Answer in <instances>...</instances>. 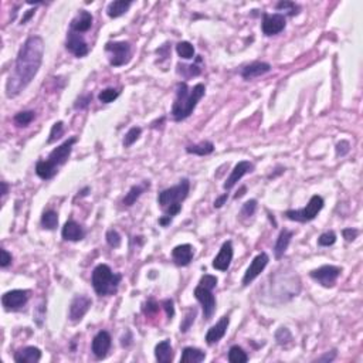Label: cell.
<instances>
[{"label":"cell","mask_w":363,"mask_h":363,"mask_svg":"<svg viewBox=\"0 0 363 363\" xmlns=\"http://www.w3.org/2000/svg\"><path fill=\"white\" fill-rule=\"evenodd\" d=\"M44 57V41L40 36L29 37L19 50L16 58L13 73L6 83V95L9 98H15L37 76Z\"/></svg>","instance_id":"cell-1"},{"label":"cell","mask_w":363,"mask_h":363,"mask_svg":"<svg viewBox=\"0 0 363 363\" xmlns=\"http://www.w3.org/2000/svg\"><path fill=\"white\" fill-rule=\"evenodd\" d=\"M206 87L203 84H196L193 88H189L186 83H179L176 88V98L172 106V116L176 122H180L189 118L196 108L197 102L204 97Z\"/></svg>","instance_id":"cell-2"},{"label":"cell","mask_w":363,"mask_h":363,"mask_svg":"<svg viewBox=\"0 0 363 363\" xmlns=\"http://www.w3.org/2000/svg\"><path fill=\"white\" fill-rule=\"evenodd\" d=\"M122 280L121 274H115L106 264H99L94 268L91 284L94 287V291L99 296L113 295L118 289V285Z\"/></svg>","instance_id":"cell-3"},{"label":"cell","mask_w":363,"mask_h":363,"mask_svg":"<svg viewBox=\"0 0 363 363\" xmlns=\"http://www.w3.org/2000/svg\"><path fill=\"white\" fill-rule=\"evenodd\" d=\"M190 182L188 179H182L176 186L169 189L162 190L158 196V203L160 207L166 209L172 204L182 203L186 197L189 196Z\"/></svg>","instance_id":"cell-4"},{"label":"cell","mask_w":363,"mask_h":363,"mask_svg":"<svg viewBox=\"0 0 363 363\" xmlns=\"http://www.w3.org/2000/svg\"><path fill=\"white\" fill-rule=\"evenodd\" d=\"M324 204H325L324 199L315 195V196L311 197V200L304 209H301V210H287L285 216H287V219L292 220V221L307 223V221H311V220L317 217L318 213L322 210Z\"/></svg>","instance_id":"cell-5"},{"label":"cell","mask_w":363,"mask_h":363,"mask_svg":"<svg viewBox=\"0 0 363 363\" xmlns=\"http://www.w3.org/2000/svg\"><path fill=\"white\" fill-rule=\"evenodd\" d=\"M105 51L109 54V64L112 67H121L128 64L132 57V47L128 41H108Z\"/></svg>","instance_id":"cell-6"},{"label":"cell","mask_w":363,"mask_h":363,"mask_svg":"<svg viewBox=\"0 0 363 363\" xmlns=\"http://www.w3.org/2000/svg\"><path fill=\"white\" fill-rule=\"evenodd\" d=\"M340 272H342V268L336 265H322L317 270L311 271L310 277L314 281H317L318 284H321L322 287L331 288L335 285Z\"/></svg>","instance_id":"cell-7"},{"label":"cell","mask_w":363,"mask_h":363,"mask_svg":"<svg viewBox=\"0 0 363 363\" xmlns=\"http://www.w3.org/2000/svg\"><path fill=\"white\" fill-rule=\"evenodd\" d=\"M287 26V19L285 16L281 13H274V15H268L264 13L263 15V23H261V30L267 37L275 36L285 29Z\"/></svg>","instance_id":"cell-8"},{"label":"cell","mask_w":363,"mask_h":363,"mask_svg":"<svg viewBox=\"0 0 363 363\" xmlns=\"http://www.w3.org/2000/svg\"><path fill=\"white\" fill-rule=\"evenodd\" d=\"M195 296H196L197 301L202 304L204 319L210 321L214 311H216V298L213 295L212 289H207V288L202 287V285H197L195 288Z\"/></svg>","instance_id":"cell-9"},{"label":"cell","mask_w":363,"mask_h":363,"mask_svg":"<svg viewBox=\"0 0 363 363\" xmlns=\"http://www.w3.org/2000/svg\"><path fill=\"white\" fill-rule=\"evenodd\" d=\"M91 305H92V301L87 295H77L76 298L71 301V304H70L68 319L71 322H74V324L80 322L85 317V314L90 311Z\"/></svg>","instance_id":"cell-10"},{"label":"cell","mask_w":363,"mask_h":363,"mask_svg":"<svg viewBox=\"0 0 363 363\" xmlns=\"http://www.w3.org/2000/svg\"><path fill=\"white\" fill-rule=\"evenodd\" d=\"M29 301L27 289H13L2 296V304L6 311H19Z\"/></svg>","instance_id":"cell-11"},{"label":"cell","mask_w":363,"mask_h":363,"mask_svg":"<svg viewBox=\"0 0 363 363\" xmlns=\"http://www.w3.org/2000/svg\"><path fill=\"white\" fill-rule=\"evenodd\" d=\"M268 261H270L268 254H267V253H260L257 257L251 261V264H250L247 271L244 274V277H243V285L246 287V285H249V284H251L253 281L256 280L258 275L264 271V268L267 267V264H268Z\"/></svg>","instance_id":"cell-12"},{"label":"cell","mask_w":363,"mask_h":363,"mask_svg":"<svg viewBox=\"0 0 363 363\" xmlns=\"http://www.w3.org/2000/svg\"><path fill=\"white\" fill-rule=\"evenodd\" d=\"M111 343H112V339H111V335L106 332V331H99L94 339H92V343H91V350L94 356L97 359H104L109 349H111Z\"/></svg>","instance_id":"cell-13"},{"label":"cell","mask_w":363,"mask_h":363,"mask_svg":"<svg viewBox=\"0 0 363 363\" xmlns=\"http://www.w3.org/2000/svg\"><path fill=\"white\" fill-rule=\"evenodd\" d=\"M77 142L76 136L67 139L66 142L60 146H57L54 151H51V153L48 155V160L53 162L55 166H60V165H64L67 162V159L70 158L71 155V151H73V146Z\"/></svg>","instance_id":"cell-14"},{"label":"cell","mask_w":363,"mask_h":363,"mask_svg":"<svg viewBox=\"0 0 363 363\" xmlns=\"http://www.w3.org/2000/svg\"><path fill=\"white\" fill-rule=\"evenodd\" d=\"M66 48L70 53H73L76 57H85L88 54V44L84 40V37L78 33L74 31H68L67 43H66Z\"/></svg>","instance_id":"cell-15"},{"label":"cell","mask_w":363,"mask_h":363,"mask_svg":"<svg viewBox=\"0 0 363 363\" xmlns=\"http://www.w3.org/2000/svg\"><path fill=\"white\" fill-rule=\"evenodd\" d=\"M253 169H254V165H253L251 162H249V160H241V162H238V163L234 166V169L231 170L230 176L227 177V180L224 182L223 188L226 190H230L231 188H234L235 183L240 180L244 174L253 172Z\"/></svg>","instance_id":"cell-16"},{"label":"cell","mask_w":363,"mask_h":363,"mask_svg":"<svg viewBox=\"0 0 363 363\" xmlns=\"http://www.w3.org/2000/svg\"><path fill=\"white\" fill-rule=\"evenodd\" d=\"M233 260V244L231 241H226L220 249L217 257L213 260V268L219 271H227Z\"/></svg>","instance_id":"cell-17"},{"label":"cell","mask_w":363,"mask_h":363,"mask_svg":"<svg viewBox=\"0 0 363 363\" xmlns=\"http://www.w3.org/2000/svg\"><path fill=\"white\" fill-rule=\"evenodd\" d=\"M228 325H230V318L226 315V317L221 318L216 325H213L212 328L207 331V333H206V343L212 346V345H216L219 340L223 339L227 332Z\"/></svg>","instance_id":"cell-18"},{"label":"cell","mask_w":363,"mask_h":363,"mask_svg":"<svg viewBox=\"0 0 363 363\" xmlns=\"http://www.w3.org/2000/svg\"><path fill=\"white\" fill-rule=\"evenodd\" d=\"M92 15L87 10H80V13L71 20L70 24V31H74L78 34H83L90 30L91 26H92Z\"/></svg>","instance_id":"cell-19"},{"label":"cell","mask_w":363,"mask_h":363,"mask_svg":"<svg viewBox=\"0 0 363 363\" xmlns=\"http://www.w3.org/2000/svg\"><path fill=\"white\" fill-rule=\"evenodd\" d=\"M61 235L66 241H80L85 237V231L77 221L68 220L61 230Z\"/></svg>","instance_id":"cell-20"},{"label":"cell","mask_w":363,"mask_h":363,"mask_svg":"<svg viewBox=\"0 0 363 363\" xmlns=\"http://www.w3.org/2000/svg\"><path fill=\"white\" fill-rule=\"evenodd\" d=\"M271 70V66L268 63H263V61H256V63H251L249 66L241 70V77L244 80H254L257 77H261L267 74L268 71Z\"/></svg>","instance_id":"cell-21"},{"label":"cell","mask_w":363,"mask_h":363,"mask_svg":"<svg viewBox=\"0 0 363 363\" xmlns=\"http://www.w3.org/2000/svg\"><path fill=\"white\" fill-rule=\"evenodd\" d=\"M172 257L173 261L177 265H189L190 261L193 260V247L190 244H180V246H176L172 250Z\"/></svg>","instance_id":"cell-22"},{"label":"cell","mask_w":363,"mask_h":363,"mask_svg":"<svg viewBox=\"0 0 363 363\" xmlns=\"http://www.w3.org/2000/svg\"><path fill=\"white\" fill-rule=\"evenodd\" d=\"M41 359V350L36 346H27L15 353V362L17 363H37Z\"/></svg>","instance_id":"cell-23"},{"label":"cell","mask_w":363,"mask_h":363,"mask_svg":"<svg viewBox=\"0 0 363 363\" xmlns=\"http://www.w3.org/2000/svg\"><path fill=\"white\" fill-rule=\"evenodd\" d=\"M155 357L159 363H169L173 360V349L170 340H162L155 346Z\"/></svg>","instance_id":"cell-24"},{"label":"cell","mask_w":363,"mask_h":363,"mask_svg":"<svg viewBox=\"0 0 363 363\" xmlns=\"http://www.w3.org/2000/svg\"><path fill=\"white\" fill-rule=\"evenodd\" d=\"M292 235H294V233L289 231V230H287V228L281 230L280 235H278V238H277V241H275V246H274V254H275V258L280 260V258L285 254V251L288 250V246H289V243H291Z\"/></svg>","instance_id":"cell-25"},{"label":"cell","mask_w":363,"mask_h":363,"mask_svg":"<svg viewBox=\"0 0 363 363\" xmlns=\"http://www.w3.org/2000/svg\"><path fill=\"white\" fill-rule=\"evenodd\" d=\"M57 169H58V166H55L53 162L45 159V160H38L37 162L36 173H37L38 177H41L44 180H48V179H51V177H54L57 174V172H58Z\"/></svg>","instance_id":"cell-26"},{"label":"cell","mask_w":363,"mask_h":363,"mask_svg":"<svg viewBox=\"0 0 363 363\" xmlns=\"http://www.w3.org/2000/svg\"><path fill=\"white\" fill-rule=\"evenodd\" d=\"M132 2L131 0H115L112 3L108 5L106 8V15L109 16L111 19H116V17H121L122 15H125L128 12V9L131 8Z\"/></svg>","instance_id":"cell-27"},{"label":"cell","mask_w":363,"mask_h":363,"mask_svg":"<svg viewBox=\"0 0 363 363\" xmlns=\"http://www.w3.org/2000/svg\"><path fill=\"white\" fill-rule=\"evenodd\" d=\"M204 359H206V353H204L203 350L197 348H192V346L183 349L180 356L182 363H200L203 362Z\"/></svg>","instance_id":"cell-28"},{"label":"cell","mask_w":363,"mask_h":363,"mask_svg":"<svg viewBox=\"0 0 363 363\" xmlns=\"http://www.w3.org/2000/svg\"><path fill=\"white\" fill-rule=\"evenodd\" d=\"M146 188H149V182H145L144 186H141V185L132 186V188L129 189L128 193L125 195L124 200H122L124 206H127V207H131V206H134L136 200H138L139 197L142 196V193H144Z\"/></svg>","instance_id":"cell-29"},{"label":"cell","mask_w":363,"mask_h":363,"mask_svg":"<svg viewBox=\"0 0 363 363\" xmlns=\"http://www.w3.org/2000/svg\"><path fill=\"white\" fill-rule=\"evenodd\" d=\"M213 151H214V145H213V142H209V141H204V142H200V144L186 146V152H188V153L197 155V156L210 155Z\"/></svg>","instance_id":"cell-30"},{"label":"cell","mask_w":363,"mask_h":363,"mask_svg":"<svg viewBox=\"0 0 363 363\" xmlns=\"http://www.w3.org/2000/svg\"><path fill=\"white\" fill-rule=\"evenodd\" d=\"M41 226L45 230H54L58 226V214L54 210H45L41 216Z\"/></svg>","instance_id":"cell-31"},{"label":"cell","mask_w":363,"mask_h":363,"mask_svg":"<svg viewBox=\"0 0 363 363\" xmlns=\"http://www.w3.org/2000/svg\"><path fill=\"white\" fill-rule=\"evenodd\" d=\"M249 360L247 353L240 346H231L228 350V362L231 363H246Z\"/></svg>","instance_id":"cell-32"},{"label":"cell","mask_w":363,"mask_h":363,"mask_svg":"<svg viewBox=\"0 0 363 363\" xmlns=\"http://www.w3.org/2000/svg\"><path fill=\"white\" fill-rule=\"evenodd\" d=\"M176 51L179 54V57L185 60H190L195 57V47L190 44L189 41H180L176 45Z\"/></svg>","instance_id":"cell-33"},{"label":"cell","mask_w":363,"mask_h":363,"mask_svg":"<svg viewBox=\"0 0 363 363\" xmlns=\"http://www.w3.org/2000/svg\"><path fill=\"white\" fill-rule=\"evenodd\" d=\"M36 118V113L34 111H22V112L16 113L13 121L17 127H27L30 125L33 119Z\"/></svg>","instance_id":"cell-34"},{"label":"cell","mask_w":363,"mask_h":363,"mask_svg":"<svg viewBox=\"0 0 363 363\" xmlns=\"http://www.w3.org/2000/svg\"><path fill=\"white\" fill-rule=\"evenodd\" d=\"M196 315H197L196 308H189V310L186 311V315H185V318H183V321H182L180 324L182 333H186L189 331L190 326L193 325V322H195V319H196Z\"/></svg>","instance_id":"cell-35"},{"label":"cell","mask_w":363,"mask_h":363,"mask_svg":"<svg viewBox=\"0 0 363 363\" xmlns=\"http://www.w3.org/2000/svg\"><path fill=\"white\" fill-rule=\"evenodd\" d=\"M119 97V91L115 88H105L98 94V99L102 104H109Z\"/></svg>","instance_id":"cell-36"},{"label":"cell","mask_w":363,"mask_h":363,"mask_svg":"<svg viewBox=\"0 0 363 363\" xmlns=\"http://www.w3.org/2000/svg\"><path fill=\"white\" fill-rule=\"evenodd\" d=\"M142 134V129L139 128V127H134V128H131L125 134V138H124V146L125 148H129L131 145H134L139 139V136Z\"/></svg>","instance_id":"cell-37"},{"label":"cell","mask_w":363,"mask_h":363,"mask_svg":"<svg viewBox=\"0 0 363 363\" xmlns=\"http://www.w3.org/2000/svg\"><path fill=\"white\" fill-rule=\"evenodd\" d=\"M64 134V124L61 121L55 122L53 125V128L50 131V136H48V139H47V144H53L55 142L57 139H60L61 136Z\"/></svg>","instance_id":"cell-38"},{"label":"cell","mask_w":363,"mask_h":363,"mask_svg":"<svg viewBox=\"0 0 363 363\" xmlns=\"http://www.w3.org/2000/svg\"><path fill=\"white\" fill-rule=\"evenodd\" d=\"M275 339L278 342V345L287 346L288 343H291V340H292V335H291L289 329H287V328H280L277 331V333H275Z\"/></svg>","instance_id":"cell-39"},{"label":"cell","mask_w":363,"mask_h":363,"mask_svg":"<svg viewBox=\"0 0 363 363\" xmlns=\"http://www.w3.org/2000/svg\"><path fill=\"white\" fill-rule=\"evenodd\" d=\"M177 73L182 74V76H185L186 78H189V77H196L199 76L200 73H202V70L197 67V66H177Z\"/></svg>","instance_id":"cell-40"},{"label":"cell","mask_w":363,"mask_h":363,"mask_svg":"<svg viewBox=\"0 0 363 363\" xmlns=\"http://www.w3.org/2000/svg\"><path fill=\"white\" fill-rule=\"evenodd\" d=\"M335 243H336V234L333 231L322 233L318 238V246H321V247H329V246H333Z\"/></svg>","instance_id":"cell-41"},{"label":"cell","mask_w":363,"mask_h":363,"mask_svg":"<svg viewBox=\"0 0 363 363\" xmlns=\"http://www.w3.org/2000/svg\"><path fill=\"white\" fill-rule=\"evenodd\" d=\"M105 238L108 246L112 247V249H118L121 246V235H119V233L116 230H108Z\"/></svg>","instance_id":"cell-42"},{"label":"cell","mask_w":363,"mask_h":363,"mask_svg":"<svg viewBox=\"0 0 363 363\" xmlns=\"http://www.w3.org/2000/svg\"><path fill=\"white\" fill-rule=\"evenodd\" d=\"M257 210V200H249V202H246V203L243 204L241 207V216L243 217H251L254 213Z\"/></svg>","instance_id":"cell-43"},{"label":"cell","mask_w":363,"mask_h":363,"mask_svg":"<svg viewBox=\"0 0 363 363\" xmlns=\"http://www.w3.org/2000/svg\"><path fill=\"white\" fill-rule=\"evenodd\" d=\"M199 285L207 288V289H214V288L217 287V278H216L214 275L206 274V275H203V277L200 278V284H199Z\"/></svg>","instance_id":"cell-44"},{"label":"cell","mask_w":363,"mask_h":363,"mask_svg":"<svg viewBox=\"0 0 363 363\" xmlns=\"http://www.w3.org/2000/svg\"><path fill=\"white\" fill-rule=\"evenodd\" d=\"M275 9H277V10H288V12H289V16H294L298 13L296 10L299 8H298L295 3H292V2H280V3H277Z\"/></svg>","instance_id":"cell-45"},{"label":"cell","mask_w":363,"mask_h":363,"mask_svg":"<svg viewBox=\"0 0 363 363\" xmlns=\"http://www.w3.org/2000/svg\"><path fill=\"white\" fill-rule=\"evenodd\" d=\"M349 151H350V144L348 141H340L336 144V155L338 156H345V155H348Z\"/></svg>","instance_id":"cell-46"},{"label":"cell","mask_w":363,"mask_h":363,"mask_svg":"<svg viewBox=\"0 0 363 363\" xmlns=\"http://www.w3.org/2000/svg\"><path fill=\"white\" fill-rule=\"evenodd\" d=\"M0 254H2V260H0V267L2 268H6V267L12 264V254L8 253V250L2 249L0 250Z\"/></svg>","instance_id":"cell-47"},{"label":"cell","mask_w":363,"mask_h":363,"mask_svg":"<svg viewBox=\"0 0 363 363\" xmlns=\"http://www.w3.org/2000/svg\"><path fill=\"white\" fill-rule=\"evenodd\" d=\"M342 234H343V238L346 240V241H353L356 237L359 235V230H356V228H343V231H342Z\"/></svg>","instance_id":"cell-48"},{"label":"cell","mask_w":363,"mask_h":363,"mask_svg":"<svg viewBox=\"0 0 363 363\" xmlns=\"http://www.w3.org/2000/svg\"><path fill=\"white\" fill-rule=\"evenodd\" d=\"M159 311V305L153 299H149L148 302L145 304L144 307V312L146 315H151V314H156Z\"/></svg>","instance_id":"cell-49"},{"label":"cell","mask_w":363,"mask_h":363,"mask_svg":"<svg viewBox=\"0 0 363 363\" xmlns=\"http://www.w3.org/2000/svg\"><path fill=\"white\" fill-rule=\"evenodd\" d=\"M162 305H163V308H165V311H166L167 318H169V319H172V318L174 317L173 301H172V299H165V301L162 302Z\"/></svg>","instance_id":"cell-50"},{"label":"cell","mask_w":363,"mask_h":363,"mask_svg":"<svg viewBox=\"0 0 363 363\" xmlns=\"http://www.w3.org/2000/svg\"><path fill=\"white\" fill-rule=\"evenodd\" d=\"M91 99H92V95H91V94L85 95V97H81V98L77 101V104L74 105V108H76V109H83V108H85V106L90 104Z\"/></svg>","instance_id":"cell-51"},{"label":"cell","mask_w":363,"mask_h":363,"mask_svg":"<svg viewBox=\"0 0 363 363\" xmlns=\"http://www.w3.org/2000/svg\"><path fill=\"white\" fill-rule=\"evenodd\" d=\"M182 210V204L177 203V204H172V206H169L165 209V213H166V216H170V217H173L176 214H179Z\"/></svg>","instance_id":"cell-52"},{"label":"cell","mask_w":363,"mask_h":363,"mask_svg":"<svg viewBox=\"0 0 363 363\" xmlns=\"http://www.w3.org/2000/svg\"><path fill=\"white\" fill-rule=\"evenodd\" d=\"M335 357H336V350L333 349L331 352H326L325 355H322L321 357H318L315 362H332Z\"/></svg>","instance_id":"cell-53"},{"label":"cell","mask_w":363,"mask_h":363,"mask_svg":"<svg viewBox=\"0 0 363 363\" xmlns=\"http://www.w3.org/2000/svg\"><path fill=\"white\" fill-rule=\"evenodd\" d=\"M227 199H228V193H224L223 196L217 197V199L214 200V207H216V209H220V207H223V204L226 203Z\"/></svg>","instance_id":"cell-54"},{"label":"cell","mask_w":363,"mask_h":363,"mask_svg":"<svg viewBox=\"0 0 363 363\" xmlns=\"http://www.w3.org/2000/svg\"><path fill=\"white\" fill-rule=\"evenodd\" d=\"M34 13H36V10H33V9H31V10H27V13H26V15H24V17L22 19V24H26V23L29 22L31 17L34 16Z\"/></svg>","instance_id":"cell-55"},{"label":"cell","mask_w":363,"mask_h":363,"mask_svg":"<svg viewBox=\"0 0 363 363\" xmlns=\"http://www.w3.org/2000/svg\"><path fill=\"white\" fill-rule=\"evenodd\" d=\"M170 221H172V217H170V216H165V217H160V219H159V224L166 227Z\"/></svg>","instance_id":"cell-56"},{"label":"cell","mask_w":363,"mask_h":363,"mask_svg":"<svg viewBox=\"0 0 363 363\" xmlns=\"http://www.w3.org/2000/svg\"><path fill=\"white\" fill-rule=\"evenodd\" d=\"M0 185H2V197H5L8 195V190H9L8 183H6V182H2Z\"/></svg>","instance_id":"cell-57"},{"label":"cell","mask_w":363,"mask_h":363,"mask_svg":"<svg viewBox=\"0 0 363 363\" xmlns=\"http://www.w3.org/2000/svg\"><path fill=\"white\" fill-rule=\"evenodd\" d=\"M244 192H246V186H243L241 189H240V192H237V195H235V199H238V197H241L243 195H244Z\"/></svg>","instance_id":"cell-58"}]
</instances>
